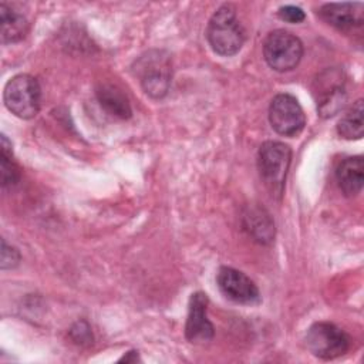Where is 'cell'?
<instances>
[{"mask_svg":"<svg viewBox=\"0 0 364 364\" xmlns=\"http://www.w3.org/2000/svg\"><path fill=\"white\" fill-rule=\"evenodd\" d=\"M70 337L73 338V341L75 344L80 346H90L92 343V333H91V327L88 326L87 321L80 320L77 321L71 330H70Z\"/></svg>","mask_w":364,"mask_h":364,"instance_id":"obj_18","label":"cell"},{"mask_svg":"<svg viewBox=\"0 0 364 364\" xmlns=\"http://www.w3.org/2000/svg\"><path fill=\"white\" fill-rule=\"evenodd\" d=\"M279 17L284 21H289V23H301L304 18H306V14L304 11L297 7V6H291V4H287V6H282L277 11Z\"/></svg>","mask_w":364,"mask_h":364,"instance_id":"obj_20","label":"cell"},{"mask_svg":"<svg viewBox=\"0 0 364 364\" xmlns=\"http://www.w3.org/2000/svg\"><path fill=\"white\" fill-rule=\"evenodd\" d=\"M0 173H1V186L9 188L18 182L20 168L13 158L11 142L6 135H1L0 144Z\"/></svg>","mask_w":364,"mask_h":364,"instance_id":"obj_17","label":"cell"},{"mask_svg":"<svg viewBox=\"0 0 364 364\" xmlns=\"http://www.w3.org/2000/svg\"><path fill=\"white\" fill-rule=\"evenodd\" d=\"M141 358H139V354H138V351H128L125 355H122L118 361L121 363V361H125V363H136V361H139Z\"/></svg>","mask_w":364,"mask_h":364,"instance_id":"obj_21","label":"cell"},{"mask_svg":"<svg viewBox=\"0 0 364 364\" xmlns=\"http://www.w3.org/2000/svg\"><path fill=\"white\" fill-rule=\"evenodd\" d=\"M263 55L270 68L286 73L299 65L303 57V43L290 31L274 30L263 43Z\"/></svg>","mask_w":364,"mask_h":364,"instance_id":"obj_5","label":"cell"},{"mask_svg":"<svg viewBox=\"0 0 364 364\" xmlns=\"http://www.w3.org/2000/svg\"><path fill=\"white\" fill-rule=\"evenodd\" d=\"M313 94L317 104V111L323 118L334 117L347 102L346 77L337 68L323 71L314 81Z\"/></svg>","mask_w":364,"mask_h":364,"instance_id":"obj_7","label":"cell"},{"mask_svg":"<svg viewBox=\"0 0 364 364\" xmlns=\"http://www.w3.org/2000/svg\"><path fill=\"white\" fill-rule=\"evenodd\" d=\"M208 301V296L202 291L193 293L189 299L185 336L191 343H206L215 334L213 324L206 316Z\"/></svg>","mask_w":364,"mask_h":364,"instance_id":"obj_10","label":"cell"},{"mask_svg":"<svg viewBox=\"0 0 364 364\" xmlns=\"http://www.w3.org/2000/svg\"><path fill=\"white\" fill-rule=\"evenodd\" d=\"M20 252L13 247V246H9L6 243V240L3 239L1 240V255H0V267L3 270H7V269H14L18 263H20Z\"/></svg>","mask_w":364,"mask_h":364,"instance_id":"obj_19","label":"cell"},{"mask_svg":"<svg viewBox=\"0 0 364 364\" xmlns=\"http://www.w3.org/2000/svg\"><path fill=\"white\" fill-rule=\"evenodd\" d=\"M307 350L323 360H334L350 348L348 334L328 321H317L306 333Z\"/></svg>","mask_w":364,"mask_h":364,"instance_id":"obj_6","label":"cell"},{"mask_svg":"<svg viewBox=\"0 0 364 364\" xmlns=\"http://www.w3.org/2000/svg\"><path fill=\"white\" fill-rule=\"evenodd\" d=\"M3 101L7 109L21 119L34 118L40 111L41 88L38 81L30 74H17L11 77L3 92Z\"/></svg>","mask_w":364,"mask_h":364,"instance_id":"obj_4","label":"cell"},{"mask_svg":"<svg viewBox=\"0 0 364 364\" xmlns=\"http://www.w3.org/2000/svg\"><path fill=\"white\" fill-rule=\"evenodd\" d=\"M97 100L100 105L111 115L121 119L131 117V105L125 94L112 84H101L97 87Z\"/></svg>","mask_w":364,"mask_h":364,"instance_id":"obj_14","label":"cell"},{"mask_svg":"<svg viewBox=\"0 0 364 364\" xmlns=\"http://www.w3.org/2000/svg\"><path fill=\"white\" fill-rule=\"evenodd\" d=\"M0 23H1V43H17L23 40L28 31V23L26 17L13 9H9L4 3L0 6Z\"/></svg>","mask_w":364,"mask_h":364,"instance_id":"obj_15","label":"cell"},{"mask_svg":"<svg viewBox=\"0 0 364 364\" xmlns=\"http://www.w3.org/2000/svg\"><path fill=\"white\" fill-rule=\"evenodd\" d=\"M243 229L249 236L260 245H270L274 240V222L270 213L259 205H250L246 208L243 218Z\"/></svg>","mask_w":364,"mask_h":364,"instance_id":"obj_12","label":"cell"},{"mask_svg":"<svg viewBox=\"0 0 364 364\" xmlns=\"http://www.w3.org/2000/svg\"><path fill=\"white\" fill-rule=\"evenodd\" d=\"M272 128L284 136L299 135L306 125V115L299 101L290 94H277L269 105Z\"/></svg>","mask_w":364,"mask_h":364,"instance_id":"obj_8","label":"cell"},{"mask_svg":"<svg viewBox=\"0 0 364 364\" xmlns=\"http://www.w3.org/2000/svg\"><path fill=\"white\" fill-rule=\"evenodd\" d=\"M363 100H357L350 109L340 118L337 124V132L344 139H360L364 134L363 119Z\"/></svg>","mask_w":364,"mask_h":364,"instance_id":"obj_16","label":"cell"},{"mask_svg":"<svg viewBox=\"0 0 364 364\" xmlns=\"http://www.w3.org/2000/svg\"><path fill=\"white\" fill-rule=\"evenodd\" d=\"M318 14L327 24L341 31L360 27L364 21L361 3H327L320 7Z\"/></svg>","mask_w":364,"mask_h":364,"instance_id":"obj_11","label":"cell"},{"mask_svg":"<svg viewBox=\"0 0 364 364\" xmlns=\"http://www.w3.org/2000/svg\"><path fill=\"white\" fill-rule=\"evenodd\" d=\"M206 38L219 55L230 57L240 51L246 36L232 4H223L213 13L208 23Z\"/></svg>","mask_w":364,"mask_h":364,"instance_id":"obj_1","label":"cell"},{"mask_svg":"<svg viewBox=\"0 0 364 364\" xmlns=\"http://www.w3.org/2000/svg\"><path fill=\"white\" fill-rule=\"evenodd\" d=\"M132 71L149 97L158 100L168 94L172 81V64L165 51H146L134 63Z\"/></svg>","mask_w":364,"mask_h":364,"instance_id":"obj_2","label":"cell"},{"mask_svg":"<svg viewBox=\"0 0 364 364\" xmlns=\"http://www.w3.org/2000/svg\"><path fill=\"white\" fill-rule=\"evenodd\" d=\"M220 291L232 301L239 304H256L260 301V293L255 282L243 272L222 266L216 276Z\"/></svg>","mask_w":364,"mask_h":364,"instance_id":"obj_9","label":"cell"},{"mask_svg":"<svg viewBox=\"0 0 364 364\" xmlns=\"http://www.w3.org/2000/svg\"><path fill=\"white\" fill-rule=\"evenodd\" d=\"M291 162V149L280 141H266L257 152L259 175L272 195L282 196Z\"/></svg>","mask_w":364,"mask_h":364,"instance_id":"obj_3","label":"cell"},{"mask_svg":"<svg viewBox=\"0 0 364 364\" xmlns=\"http://www.w3.org/2000/svg\"><path fill=\"white\" fill-rule=\"evenodd\" d=\"M340 189L346 196H355L361 192L364 183V161L363 156H348L340 162L336 171Z\"/></svg>","mask_w":364,"mask_h":364,"instance_id":"obj_13","label":"cell"}]
</instances>
